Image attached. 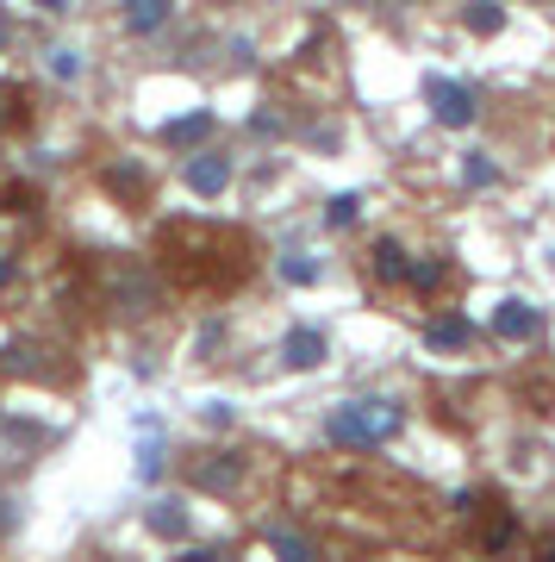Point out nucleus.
Instances as JSON below:
<instances>
[{
	"instance_id": "1",
	"label": "nucleus",
	"mask_w": 555,
	"mask_h": 562,
	"mask_svg": "<svg viewBox=\"0 0 555 562\" xmlns=\"http://www.w3.org/2000/svg\"><path fill=\"white\" fill-rule=\"evenodd\" d=\"M406 425V413H399L394 401H343L331 419H325V431H331V443H343V450H375V443H387Z\"/></svg>"
},
{
	"instance_id": "2",
	"label": "nucleus",
	"mask_w": 555,
	"mask_h": 562,
	"mask_svg": "<svg viewBox=\"0 0 555 562\" xmlns=\"http://www.w3.org/2000/svg\"><path fill=\"white\" fill-rule=\"evenodd\" d=\"M424 94H431V113H437V125H450V132H462V125H475V94L462 88V81H450V76H431L424 81Z\"/></svg>"
},
{
	"instance_id": "3",
	"label": "nucleus",
	"mask_w": 555,
	"mask_h": 562,
	"mask_svg": "<svg viewBox=\"0 0 555 562\" xmlns=\"http://www.w3.org/2000/svg\"><path fill=\"white\" fill-rule=\"evenodd\" d=\"M243 475H250V462L231 457V450L194 462V487H200V494H231V487H243Z\"/></svg>"
},
{
	"instance_id": "4",
	"label": "nucleus",
	"mask_w": 555,
	"mask_h": 562,
	"mask_svg": "<svg viewBox=\"0 0 555 562\" xmlns=\"http://www.w3.org/2000/svg\"><path fill=\"white\" fill-rule=\"evenodd\" d=\"M181 181L194 188L200 201H218L225 188H231V162L213 157V150H200V157H188V169H181Z\"/></svg>"
},
{
	"instance_id": "5",
	"label": "nucleus",
	"mask_w": 555,
	"mask_h": 562,
	"mask_svg": "<svg viewBox=\"0 0 555 562\" xmlns=\"http://www.w3.org/2000/svg\"><path fill=\"white\" fill-rule=\"evenodd\" d=\"M325 357H331V344H325V331H313V325H294V331L281 338V362H287V369H318Z\"/></svg>"
},
{
	"instance_id": "6",
	"label": "nucleus",
	"mask_w": 555,
	"mask_h": 562,
	"mask_svg": "<svg viewBox=\"0 0 555 562\" xmlns=\"http://www.w3.org/2000/svg\"><path fill=\"white\" fill-rule=\"evenodd\" d=\"M169 13H175V0H125V32L150 38V32L169 25Z\"/></svg>"
},
{
	"instance_id": "7",
	"label": "nucleus",
	"mask_w": 555,
	"mask_h": 562,
	"mask_svg": "<svg viewBox=\"0 0 555 562\" xmlns=\"http://www.w3.org/2000/svg\"><path fill=\"white\" fill-rule=\"evenodd\" d=\"M494 331H499L506 344H518V338H536V306H531V301H506V306L494 313Z\"/></svg>"
},
{
	"instance_id": "8",
	"label": "nucleus",
	"mask_w": 555,
	"mask_h": 562,
	"mask_svg": "<svg viewBox=\"0 0 555 562\" xmlns=\"http://www.w3.org/2000/svg\"><path fill=\"white\" fill-rule=\"evenodd\" d=\"M424 344H431V350H468V344H475V325L468 319H431L424 325Z\"/></svg>"
},
{
	"instance_id": "9",
	"label": "nucleus",
	"mask_w": 555,
	"mask_h": 562,
	"mask_svg": "<svg viewBox=\"0 0 555 562\" xmlns=\"http://www.w3.org/2000/svg\"><path fill=\"white\" fill-rule=\"evenodd\" d=\"M406 269H412L406 244H399V238H381V244H375V276H381V281H406Z\"/></svg>"
},
{
	"instance_id": "10",
	"label": "nucleus",
	"mask_w": 555,
	"mask_h": 562,
	"mask_svg": "<svg viewBox=\"0 0 555 562\" xmlns=\"http://www.w3.org/2000/svg\"><path fill=\"white\" fill-rule=\"evenodd\" d=\"M150 531H157V538H188V513H181V501L150 506Z\"/></svg>"
},
{
	"instance_id": "11",
	"label": "nucleus",
	"mask_w": 555,
	"mask_h": 562,
	"mask_svg": "<svg viewBox=\"0 0 555 562\" xmlns=\"http://www.w3.org/2000/svg\"><path fill=\"white\" fill-rule=\"evenodd\" d=\"M206 132H213V113H188V120L162 125V138H169V144H200Z\"/></svg>"
},
{
	"instance_id": "12",
	"label": "nucleus",
	"mask_w": 555,
	"mask_h": 562,
	"mask_svg": "<svg viewBox=\"0 0 555 562\" xmlns=\"http://www.w3.org/2000/svg\"><path fill=\"white\" fill-rule=\"evenodd\" d=\"M462 25H468V32H499L506 13H499L494 0H468V7H462Z\"/></svg>"
},
{
	"instance_id": "13",
	"label": "nucleus",
	"mask_w": 555,
	"mask_h": 562,
	"mask_svg": "<svg viewBox=\"0 0 555 562\" xmlns=\"http://www.w3.org/2000/svg\"><path fill=\"white\" fill-rule=\"evenodd\" d=\"M356 213H362V194H338V201L325 206V225H338L343 232V225H356Z\"/></svg>"
},
{
	"instance_id": "14",
	"label": "nucleus",
	"mask_w": 555,
	"mask_h": 562,
	"mask_svg": "<svg viewBox=\"0 0 555 562\" xmlns=\"http://www.w3.org/2000/svg\"><path fill=\"white\" fill-rule=\"evenodd\" d=\"M281 281H294V288H313V281H318V262H313V257H281Z\"/></svg>"
},
{
	"instance_id": "15",
	"label": "nucleus",
	"mask_w": 555,
	"mask_h": 562,
	"mask_svg": "<svg viewBox=\"0 0 555 562\" xmlns=\"http://www.w3.org/2000/svg\"><path fill=\"white\" fill-rule=\"evenodd\" d=\"M269 543H275V550H281L287 562H306V557H318L313 543H306V538H294V531H269Z\"/></svg>"
},
{
	"instance_id": "16",
	"label": "nucleus",
	"mask_w": 555,
	"mask_h": 562,
	"mask_svg": "<svg viewBox=\"0 0 555 562\" xmlns=\"http://www.w3.org/2000/svg\"><path fill=\"white\" fill-rule=\"evenodd\" d=\"M406 281H412L418 294H431L437 281H443V262H412V269H406Z\"/></svg>"
},
{
	"instance_id": "17",
	"label": "nucleus",
	"mask_w": 555,
	"mask_h": 562,
	"mask_svg": "<svg viewBox=\"0 0 555 562\" xmlns=\"http://www.w3.org/2000/svg\"><path fill=\"white\" fill-rule=\"evenodd\" d=\"M50 69H57L63 81H76V76H81V63H76V50H50Z\"/></svg>"
},
{
	"instance_id": "18",
	"label": "nucleus",
	"mask_w": 555,
	"mask_h": 562,
	"mask_svg": "<svg viewBox=\"0 0 555 562\" xmlns=\"http://www.w3.org/2000/svg\"><path fill=\"white\" fill-rule=\"evenodd\" d=\"M162 475V457L157 450H138V482H157Z\"/></svg>"
},
{
	"instance_id": "19",
	"label": "nucleus",
	"mask_w": 555,
	"mask_h": 562,
	"mask_svg": "<svg viewBox=\"0 0 555 562\" xmlns=\"http://www.w3.org/2000/svg\"><path fill=\"white\" fill-rule=\"evenodd\" d=\"M462 176H468V181H475V188H487V181H494V162H468V169H462Z\"/></svg>"
},
{
	"instance_id": "20",
	"label": "nucleus",
	"mask_w": 555,
	"mask_h": 562,
	"mask_svg": "<svg viewBox=\"0 0 555 562\" xmlns=\"http://www.w3.org/2000/svg\"><path fill=\"white\" fill-rule=\"evenodd\" d=\"M7 120H20V94H13V88H0V125Z\"/></svg>"
},
{
	"instance_id": "21",
	"label": "nucleus",
	"mask_w": 555,
	"mask_h": 562,
	"mask_svg": "<svg viewBox=\"0 0 555 562\" xmlns=\"http://www.w3.org/2000/svg\"><path fill=\"white\" fill-rule=\"evenodd\" d=\"M138 181H144V176L132 169V162H120V169H113V188H138Z\"/></svg>"
},
{
	"instance_id": "22",
	"label": "nucleus",
	"mask_w": 555,
	"mask_h": 562,
	"mask_svg": "<svg viewBox=\"0 0 555 562\" xmlns=\"http://www.w3.org/2000/svg\"><path fill=\"white\" fill-rule=\"evenodd\" d=\"M13 276H20V269H13V257H7V250H0V288H13Z\"/></svg>"
},
{
	"instance_id": "23",
	"label": "nucleus",
	"mask_w": 555,
	"mask_h": 562,
	"mask_svg": "<svg viewBox=\"0 0 555 562\" xmlns=\"http://www.w3.org/2000/svg\"><path fill=\"white\" fill-rule=\"evenodd\" d=\"M7 38H13V25H7V13H0V44H7Z\"/></svg>"
},
{
	"instance_id": "24",
	"label": "nucleus",
	"mask_w": 555,
	"mask_h": 562,
	"mask_svg": "<svg viewBox=\"0 0 555 562\" xmlns=\"http://www.w3.org/2000/svg\"><path fill=\"white\" fill-rule=\"evenodd\" d=\"M38 7H50V13H57V7H69V0H38Z\"/></svg>"
},
{
	"instance_id": "25",
	"label": "nucleus",
	"mask_w": 555,
	"mask_h": 562,
	"mask_svg": "<svg viewBox=\"0 0 555 562\" xmlns=\"http://www.w3.org/2000/svg\"><path fill=\"white\" fill-rule=\"evenodd\" d=\"M543 557H550V562H555V538H550V543H543Z\"/></svg>"
}]
</instances>
